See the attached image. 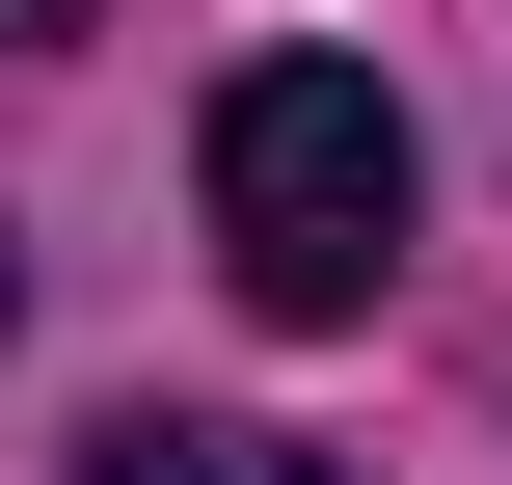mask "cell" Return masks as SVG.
<instances>
[{
  "instance_id": "cell-4",
  "label": "cell",
  "mask_w": 512,
  "mask_h": 485,
  "mask_svg": "<svg viewBox=\"0 0 512 485\" xmlns=\"http://www.w3.org/2000/svg\"><path fill=\"white\" fill-rule=\"evenodd\" d=\"M0 324H27V243H0Z\"/></svg>"
},
{
  "instance_id": "cell-3",
  "label": "cell",
  "mask_w": 512,
  "mask_h": 485,
  "mask_svg": "<svg viewBox=\"0 0 512 485\" xmlns=\"http://www.w3.org/2000/svg\"><path fill=\"white\" fill-rule=\"evenodd\" d=\"M81 27H108V0H0V54H81Z\"/></svg>"
},
{
  "instance_id": "cell-2",
  "label": "cell",
  "mask_w": 512,
  "mask_h": 485,
  "mask_svg": "<svg viewBox=\"0 0 512 485\" xmlns=\"http://www.w3.org/2000/svg\"><path fill=\"white\" fill-rule=\"evenodd\" d=\"M81 485H351V459H297V432H216V405H108V432H81Z\"/></svg>"
},
{
  "instance_id": "cell-1",
  "label": "cell",
  "mask_w": 512,
  "mask_h": 485,
  "mask_svg": "<svg viewBox=\"0 0 512 485\" xmlns=\"http://www.w3.org/2000/svg\"><path fill=\"white\" fill-rule=\"evenodd\" d=\"M189 189H216V270L270 297V324H378V270H405V108H378V54H243L216 81V135H189Z\"/></svg>"
}]
</instances>
